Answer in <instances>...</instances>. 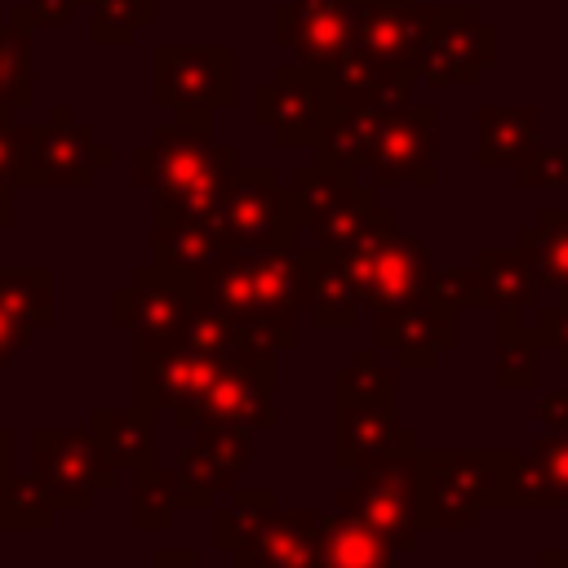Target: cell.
Wrapping results in <instances>:
<instances>
[{"label": "cell", "instance_id": "1", "mask_svg": "<svg viewBox=\"0 0 568 568\" xmlns=\"http://www.w3.org/2000/svg\"><path fill=\"white\" fill-rule=\"evenodd\" d=\"M191 293L235 324L240 359H275L297 346V320L306 311L302 240L293 248H222L191 275Z\"/></svg>", "mask_w": 568, "mask_h": 568}, {"label": "cell", "instance_id": "2", "mask_svg": "<svg viewBox=\"0 0 568 568\" xmlns=\"http://www.w3.org/2000/svg\"><path fill=\"white\" fill-rule=\"evenodd\" d=\"M235 151L213 138V115H178L133 151V182L155 195V217L222 222Z\"/></svg>", "mask_w": 568, "mask_h": 568}, {"label": "cell", "instance_id": "3", "mask_svg": "<svg viewBox=\"0 0 568 568\" xmlns=\"http://www.w3.org/2000/svg\"><path fill=\"white\" fill-rule=\"evenodd\" d=\"M346 271V280L355 284L364 311H395V306H408L417 297H430V284H435V257L426 248V240L399 231V217L390 204H377L373 222L346 244L333 253Z\"/></svg>", "mask_w": 568, "mask_h": 568}, {"label": "cell", "instance_id": "4", "mask_svg": "<svg viewBox=\"0 0 568 568\" xmlns=\"http://www.w3.org/2000/svg\"><path fill=\"white\" fill-rule=\"evenodd\" d=\"M515 448H426V528L475 532L488 510H510Z\"/></svg>", "mask_w": 568, "mask_h": 568}, {"label": "cell", "instance_id": "5", "mask_svg": "<svg viewBox=\"0 0 568 568\" xmlns=\"http://www.w3.org/2000/svg\"><path fill=\"white\" fill-rule=\"evenodd\" d=\"M333 506L377 528L395 555H413L426 532V453L408 444L355 470V484L333 493Z\"/></svg>", "mask_w": 568, "mask_h": 568}, {"label": "cell", "instance_id": "6", "mask_svg": "<svg viewBox=\"0 0 568 568\" xmlns=\"http://www.w3.org/2000/svg\"><path fill=\"white\" fill-rule=\"evenodd\" d=\"M288 195H293V217H297V231L311 235L315 248L324 253H337L346 248L377 213V186H364L355 182V173H342L333 164H302L288 182Z\"/></svg>", "mask_w": 568, "mask_h": 568}, {"label": "cell", "instance_id": "7", "mask_svg": "<svg viewBox=\"0 0 568 568\" xmlns=\"http://www.w3.org/2000/svg\"><path fill=\"white\" fill-rule=\"evenodd\" d=\"M115 160L111 146H98L93 129L75 124L67 106L49 124L13 129V186H93V173Z\"/></svg>", "mask_w": 568, "mask_h": 568}, {"label": "cell", "instance_id": "8", "mask_svg": "<svg viewBox=\"0 0 568 568\" xmlns=\"http://www.w3.org/2000/svg\"><path fill=\"white\" fill-rule=\"evenodd\" d=\"M58 510H89L102 493L115 488V466L93 435V426L80 430H31V466H27Z\"/></svg>", "mask_w": 568, "mask_h": 568}, {"label": "cell", "instance_id": "9", "mask_svg": "<svg viewBox=\"0 0 568 568\" xmlns=\"http://www.w3.org/2000/svg\"><path fill=\"white\" fill-rule=\"evenodd\" d=\"M222 235L226 248H293L302 240L293 195L271 164L231 169L222 200Z\"/></svg>", "mask_w": 568, "mask_h": 568}, {"label": "cell", "instance_id": "10", "mask_svg": "<svg viewBox=\"0 0 568 568\" xmlns=\"http://www.w3.org/2000/svg\"><path fill=\"white\" fill-rule=\"evenodd\" d=\"M226 355H209L191 342H133V395L151 413H182L191 408L226 368Z\"/></svg>", "mask_w": 568, "mask_h": 568}, {"label": "cell", "instance_id": "11", "mask_svg": "<svg viewBox=\"0 0 568 568\" xmlns=\"http://www.w3.org/2000/svg\"><path fill=\"white\" fill-rule=\"evenodd\" d=\"M275 359H231L217 382L182 413H173V430L195 426H235V430H275Z\"/></svg>", "mask_w": 568, "mask_h": 568}, {"label": "cell", "instance_id": "12", "mask_svg": "<svg viewBox=\"0 0 568 568\" xmlns=\"http://www.w3.org/2000/svg\"><path fill=\"white\" fill-rule=\"evenodd\" d=\"M368 0H288L275 9V44L311 71H333L351 58Z\"/></svg>", "mask_w": 568, "mask_h": 568}, {"label": "cell", "instance_id": "13", "mask_svg": "<svg viewBox=\"0 0 568 568\" xmlns=\"http://www.w3.org/2000/svg\"><path fill=\"white\" fill-rule=\"evenodd\" d=\"M186 448L178 453V506L213 510L217 497L240 488V475L253 466V435L235 426H195L186 430Z\"/></svg>", "mask_w": 568, "mask_h": 568}, {"label": "cell", "instance_id": "14", "mask_svg": "<svg viewBox=\"0 0 568 568\" xmlns=\"http://www.w3.org/2000/svg\"><path fill=\"white\" fill-rule=\"evenodd\" d=\"M333 111V84L311 67H280L253 98V120L275 138V146H315Z\"/></svg>", "mask_w": 568, "mask_h": 568}, {"label": "cell", "instance_id": "15", "mask_svg": "<svg viewBox=\"0 0 568 568\" xmlns=\"http://www.w3.org/2000/svg\"><path fill=\"white\" fill-rule=\"evenodd\" d=\"M235 98V58L226 44H164L155 49V102L178 115H213Z\"/></svg>", "mask_w": 568, "mask_h": 568}, {"label": "cell", "instance_id": "16", "mask_svg": "<svg viewBox=\"0 0 568 568\" xmlns=\"http://www.w3.org/2000/svg\"><path fill=\"white\" fill-rule=\"evenodd\" d=\"M191 280H178L160 266H142L129 284L111 293V324L129 328L133 342H178L191 320Z\"/></svg>", "mask_w": 568, "mask_h": 568}, {"label": "cell", "instance_id": "17", "mask_svg": "<svg viewBox=\"0 0 568 568\" xmlns=\"http://www.w3.org/2000/svg\"><path fill=\"white\" fill-rule=\"evenodd\" d=\"M373 346L390 355V364L404 373H430L444 351L457 346V311L439 297H417L395 311L373 315Z\"/></svg>", "mask_w": 568, "mask_h": 568}, {"label": "cell", "instance_id": "18", "mask_svg": "<svg viewBox=\"0 0 568 568\" xmlns=\"http://www.w3.org/2000/svg\"><path fill=\"white\" fill-rule=\"evenodd\" d=\"M493 58V31L479 22L475 9H435L422 49H417V67L413 80L426 84H475L479 67Z\"/></svg>", "mask_w": 568, "mask_h": 568}, {"label": "cell", "instance_id": "19", "mask_svg": "<svg viewBox=\"0 0 568 568\" xmlns=\"http://www.w3.org/2000/svg\"><path fill=\"white\" fill-rule=\"evenodd\" d=\"M373 186H399V182H413V186H435V106H399L390 111V120L382 124L377 133V146L368 155V169Z\"/></svg>", "mask_w": 568, "mask_h": 568}, {"label": "cell", "instance_id": "20", "mask_svg": "<svg viewBox=\"0 0 568 568\" xmlns=\"http://www.w3.org/2000/svg\"><path fill=\"white\" fill-rule=\"evenodd\" d=\"M408 444H417V435L399 426V404L364 399V404H337L333 413V466L337 470H359Z\"/></svg>", "mask_w": 568, "mask_h": 568}, {"label": "cell", "instance_id": "21", "mask_svg": "<svg viewBox=\"0 0 568 568\" xmlns=\"http://www.w3.org/2000/svg\"><path fill=\"white\" fill-rule=\"evenodd\" d=\"M475 271L484 275V288H488V311L497 315H532L541 306V275L528 257V248L515 240V244H484L475 253Z\"/></svg>", "mask_w": 568, "mask_h": 568}, {"label": "cell", "instance_id": "22", "mask_svg": "<svg viewBox=\"0 0 568 568\" xmlns=\"http://www.w3.org/2000/svg\"><path fill=\"white\" fill-rule=\"evenodd\" d=\"M235 568H324V546H320V510L297 506V510H275L257 546L235 559Z\"/></svg>", "mask_w": 568, "mask_h": 568}, {"label": "cell", "instance_id": "23", "mask_svg": "<svg viewBox=\"0 0 568 568\" xmlns=\"http://www.w3.org/2000/svg\"><path fill=\"white\" fill-rule=\"evenodd\" d=\"M390 111H399V106H346V102H333V111L324 120V133L315 142L320 146V164H333L342 173H364L368 155L377 146V133L390 120Z\"/></svg>", "mask_w": 568, "mask_h": 568}, {"label": "cell", "instance_id": "24", "mask_svg": "<svg viewBox=\"0 0 568 568\" xmlns=\"http://www.w3.org/2000/svg\"><path fill=\"white\" fill-rule=\"evenodd\" d=\"M226 248L222 222L213 217H155V257L151 266L191 280L195 271H204L217 253Z\"/></svg>", "mask_w": 568, "mask_h": 568}, {"label": "cell", "instance_id": "25", "mask_svg": "<svg viewBox=\"0 0 568 568\" xmlns=\"http://www.w3.org/2000/svg\"><path fill=\"white\" fill-rule=\"evenodd\" d=\"M475 129H479L475 164L497 169V164H519L537 146L541 115H537V106H479Z\"/></svg>", "mask_w": 568, "mask_h": 568}, {"label": "cell", "instance_id": "26", "mask_svg": "<svg viewBox=\"0 0 568 568\" xmlns=\"http://www.w3.org/2000/svg\"><path fill=\"white\" fill-rule=\"evenodd\" d=\"M324 568H395V546L346 510H320Z\"/></svg>", "mask_w": 568, "mask_h": 568}, {"label": "cell", "instance_id": "27", "mask_svg": "<svg viewBox=\"0 0 568 568\" xmlns=\"http://www.w3.org/2000/svg\"><path fill=\"white\" fill-rule=\"evenodd\" d=\"M302 253H306V311L315 315L320 328H351L364 302L346 280L342 262L315 244H302Z\"/></svg>", "mask_w": 568, "mask_h": 568}, {"label": "cell", "instance_id": "28", "mask_svg": "<svg viewBox=\"0 0 568 568\" xmlns=\"http://www.w3.org/2000/svg\"><path fill=\"white\" fill-rule=\"evenodd\" d=\"M155 413L133 404V408H93L89 426L102 439L106 457L115 470H146L155 462Z\"/></svg>", "mask_w": 568, "mask_h": 568}, {"label": "cell", "instance_id": "29", "mask_svg": "<svg viewBox=\"0 0 568 568\" xmlns=\"http://www.w3.org/2000/svg\"><path fill=\"white\" fill-rule=\"evenodd\" d=\"M280 510L271 488H235L226 506H213V546L231 559H244Z\"/></svg>", "mask_w": 568, "mask_h": 568}, {"label": "cell", "instance_id": "30", "mask_svg": "<svg viewBox=\"0 0 568 568\" xmlns=\"http://www.w3.org/2000/svg\"><path fill=\"white\" fill-rule=\"evenodd\" d=\"M519 244L528 248L541 284L559 302H568V209H555V204L537 209V217L519 226Z\"/></svg>", "mask_w": 568, "mask_h": 568}, {"label": "cell", "instance_id": "31", "mask_svg": "<svg viewBox=\"0 0 568 568\" xmlns=\"http://www.w3.org/2000/svg\"><path fill=\"white\" fill-rule=\"evenodd\" d=\"M537 355H541L537 311L532 315H497V386L532 390L541 377Z\"/></svg>", "mask_w": 568, "mask_h": 568}, {"label": "cell", "instance_id": "32", "mask_svg": "<svg viewBox=\"0 0 568 568\" xmlns=\"http://www.w3.org/2000/svg\"><path fill=\"white\" fill-rule=\"evenodd\" d=\"M0 306L31 333L53 324V271L44 266H0Z\"/></svg>", "mask_w": 568, "mask_h": 568}, {"label": "cell", "instance_id": "33", "mask_svg": "<svg viewBox=\"0 0 568 568\" xmlns=\"http://www.w3.org/2000/svg\"><path fill=\"white\" fill-rule=\"evenodd\" d=\"M364 399L399 404V368L382 364L377 346L355 351V359L333 373V404H364Z\"/></svg>", "mask_w": 568, "mask_h": 568}, {"label": "cell", "instance_id": "34", "mask_svg": "<svg viewBox=\"0 0 568 568\" xmlns=\"http://www.w3.org/2000/svg\"><path fill=\"white\" fill-rule=\"evenodd\" d=\"M178 470L169 466H146V470H133V524L142 532H164L173 528L178 519Z\"/></svg>", "mask_w": 568, "mask_h": 568}, {"label": "cell", "instance_id": "35", "mask_svg": "<svg viewBox=\"0 0 568 568\" xmlns=\"http://www.w3.org/2000/svg\"><path fill=\"white\" fill-rule=\"evenodd\" d=\"M564 497L537 453H515L510 462V510H559Z\"/></svg>", "mask_w": 568, "mask_h": 568}, {"label": "cell", "instance_id": "36", "mask_svg": "<svg viewBox=\"0 0 568 568\" xmlns=\"http://www.w3.org/2000/svg\"><path fill=\"white\" fill-rule=\"evenodd\" d=\"M31 102V53H27V31L9 27L0 31V111L27 106Z\"/></svg>", "mask_w": 568, "mask_h": 568}, {"label": "cell", "instance_id": "37", "mask_svg": "<svg viewBox=\"0 0 568 568\" xmlns=\"http://www.w3.org/2000/svg\"><path fill=\"white\" fill-rule=\"evenodd\" d=\"M58 515L53 497L44 493V484L31 475V470H13L9 479V515H4V528H49Z\"/></svg>", "mask_w": 568, "mask_h": 568}, {"label": "cell", "instance_id": "38", "mask_svg": "<svg viewBox=\"0 0 568 568\" xmlns=\"http://www.w3.org/2000/svg\"><path fill=\"white\" fill-rule=\"evenodd\" d=\"M146 22H151V0H98L93 40L98 44H129L133 31Z\"/></svg>", "mask_w": 568, "mask_h": 568}, {"label": "cell", "instance_id": "39", "mask_svg": "<svg viewBox=\"0 0 568 568\" xmlns=\"http://www.w3.org/2000/svg\"><path fill=\"white\" fill-rule=\"evenodd\" d=\"M430 297H439L457 315L462 311H488V288H484V275L475 271V262L470 266H439L435 284H430Z\"/></svg>", "mask_w": 568, "mask_h": 568}, {"label": "cell", "instance_id": "40", "mask_svg": "<svg viewBox=\"0 0 568 568\" xmlns=\"http://www.w3.org/2000/svg\"><path fill=\"white\" fill-rule=\"evenodd\" d=\"M515 182H519L524 191L568 182V146H532V151L515 164Z\"/></svg>", "mask_w": 568, "mask_h": 568}, {"label": "cell", "instance_id": "41", "mask_svg": "<svg viewBox=\"0 0 568 568\" xmlns=\"http://www.w3.org/2000/svg\"><path fill=\"white\" fill-rule=\"evenodd\" d=\"M532 453H537V462L546 466V475L555 479V488L568 506V426H541L537 439H532Z\"/></svg>", "mask_w": 568, "mask_h": 568}, {"label": "cell", "instance_id": "42", "mask_svg": "<svg viewBox=\"0 0 568 568\" xmlns=\"http://www.w3.org/2000/svg\"><path fill=\"white\" fill-rule=\"evenodd\" d=\"M537 333H541V351H550L555 364L568 373V302H541Z\"/></svg>", "mask_w": 568, "mask_h": 568}, {"label": "cell", "instance_id": "43", "mask_svg": "<svg viewBox=\"0 0 568 568\" xmlns=\"http://www.w3.org/2000/svg\"><path fill=\"white\" fill-rule=\"evenodd\" d=\"M537 422H541V426H568V386L546 390V395L537 399Z\"/></svg>", "mask_w": 568, "mask_h": 568}, {"label": "cell", "instance_id": "44", "mask_svg": "<svg viewBox=\"0 0 568 568\" xmlns=\"http://www.w3.org/2000/svg\"><path fill=\"white\" fill-rule=\"evenodd\" d=\"M151 568H200V564H195V550L191 546H169V550H155L151 555Z\"/></svg>", "mask_w": 568, "mask_h": 568}, {"label": "cell", "instance_id": "45", "mask_svg": "<svg viewBox=\"0 0 568 568\" xmlns=\"http://www.w3.org/2000/svg\"><path fill=\"white\" fill-rule=\"evenodd\" d=\"M75 4H80V0H36V9H40L44 22H67V13H71Z\"/></svg>", "mask_w": 568, "mask_h": 568}, {"label": "cell", "instance_id": "46", "mask_svg": "<svg viewBox=\"0 0 568 568\" xmlns=\"http://www.w3.org/2000/svg\"><path fill=\"white\" fill-rule=\"evenodd\" d=\"M532 568H568V546H546V550L532 559Z\"/></svg>", "mask_w": 568, "mask_h": 568}, {"label": "cell", "instance_id": "47", "mask_svg": "<svg viewBox=\"0 0 568 568\" xmlns=\"http://www.w3.org/2000/svg\"><path fill=\"white\" fill-rule=\"evenodd\" d=\"M13 222V182L0 178V231Z\"/></svg>", "mask_w": 568, "mask_h": 568}, {"label": "cell", "instance_id": "48", "mask_svg": "<svg viewBox=\"0 0 568 568\" xmlns=\"http://www.w3.org/2000/svg\"><path fill=\"white\" fill-rule=\"evenodd\" d=\"M9 479H13V470H0V532H4V515H9Z\"/></svg>", "mask_w": 568, "mask_h": 568}, {"label": "cell", "instance_id": "49", "mask_svg": "<svg viewBox=\"0 0 568 568\" xmlns=\"http://www.w3.org/2000/svg\"><path fill=\"white\" fill-rule=\"evenodd\" d=\"M9 462H13V435H9V430H0V470H13Z\"/></svg>", "mask_w": 568, "mask_h": 568}]
</instances>
